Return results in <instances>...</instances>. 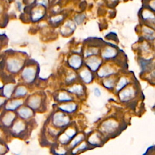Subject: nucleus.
<instances>
[{
	"label": "nucleus",
	"mask_w": 155,
	"mask_h": 155,
	"mask_svg": "<svg viewBox=\"0 0 155 155\" xmlns=\"http://www.w3.org/2000/svg\"><path fill=\"white\" fill-rule=\"evenodd\" d=\"M70 117L62 112H57L53 114L52 122L54 127L62 128L67 127L70 123Z\"/></svg>",
	"instance_id": "nucleus-1"
},
{
	"label": "nucleus",
	"mask_w": 155,
	"mask_h": 155,
	"mask_svg": "<svg viewBox=\"0 0 155 155\" xmlns=\"http://www.w3.org/2000/svg\"><path fill=\"white\" fill-rule=\"evenodd\" d=\"M141 18L144 24L155 30V13L147 7L141 12Z\"/></svg>",
	"instance_id": "nucleus-2"
},
{
	"label": "nucleus",
	"mask_w": 155,
	"mask_h": 155,
	"mask_svg": "<svg viewBox=\"0 0 155 155\" xmlns=\"http://www.w3.org/2000/svg\"><path fill=\"white\" fill-rule=\"evenodd\" d=\"M76 134V130L73 127L68 128L59 137V140L62 144H67L70 142L71 140L75 137Z\"/></svg>",
	"instance_id": "nucleus-3"
},
{
	"label": "nucleus",
	"mask_w": 155,
	"mask_h": 155,
	"mask_svg": "<svg viewBox=\"0 0 155 155\" xmlns=\"http://www.w3.org/2000/svg\"><path fill=\"white\" fill-rule=\"evenodd\" d=\"M117 123L113 120H108L104 121L101 126V128L103 133L106 134H111L113 133L117 128Z\"/></svg>",
	"instance_id": "nucleus-4"
},
{
	"label": "nucleus",
	"mask_w": 155,
	"mask_h": 155,
	"mask_svg": "<svg viewBox=\"0 0 155 155\" xmlns=\"http://www.w3.org/2000/svg\"><path fill=\"white\" fill-rule=\"evenodd\" d=\"M142 33L143 38L148 42L154 41L155 40V30L151 27L145 25L142 27Z\"/></svg>",
	"instance_id": "nucleus-5"
},
{
	"label": "nucleus",
	"mask_w": 155,
	"mask_h": 155,
	"mask_svg": "<svg viewBox=\"0 0 155 155\" xmlns=\"http://www.w3.org/2000/svg\"><path fill=\"white\" fill-rule=\"evenodd\" d=\"M22 62L16 59H12L8 61L7 67L10 71L13 73L18 72L22 67Z\"/></svg>",
	"instance_id": "nucleus-6"
},
{
	"label": "nucleus",
	"mask_w": 155,
	"mask_h": 155,
	"mask_svg": "<svg viewBox=\"0 0 155 155\" xmlns=\"http://www.w3.org/2000/svg\"><path fill=\"white\" fill-rule=\"evenodd\" d=\"M134 96V90L130 87L122 90L119 93V98L122 101L125 102L131 99Z\"/></svg>",
	"instance_id": "nucleus-7"
},
{
	"label": "nucleus",
	"mask_w": 155,
	"mask_h": 155,
	"mask_svg": "<svg viewBox=\"0 0 155 155\" xmlns=\"http://www.w3.org/2000/svg\"><path fill=\"white\" fill-rule=\"evenodd\" d=\"M23 79L28 82H32L35 77V70L33 68L31 67H27L25 68L22 73Z\"/></svg>",
	"instance_id": "nucleus-8"
},
{
	"label": "nucleus",
	"mask_w": 155,
	"mask_h": 155,
	"mask_svg": "<svg viewBox=\"0 0 155 155\" xmlns=\"http://www.w3.org/2000/svg\"><path fill=\"white\" fill-rule=\"evenodd\" d=\"M101 60L97 57H91L87 60V65L93 71H96L101 64Z\"/></svg>",
	"instance_id": "nucleus-9"
},
{
	"label": "nucleus",
	"mask_w": 155,
	"mask_h": 155,
	"mask_svg": "<svg viewBox=\"0 0 155 155\" xmlns=\"http://www.w3.org/2000/svg\"><path fill=\"white\" fill-rule=\"evenodd\" d=\"M25 129V125L22 120H18L15 122L12 127V131L16 135L21 134Z\"/></svg>",
	"instance_id": "nucleus-10"
},
{
	"label": "nucleus",
	"mask_w": 155,
	"mask_h": 155,
	"mask_svg": "<svg viewBox=\"0 0 155 155\" xmlns=\"http://www.w3.org/2000/svg\"><path fill=\"white\" fill-rule=\"evenodd\" d=\"M18 113L19 117L23 119H28L33 114L32 110L27 107H22L19 108L18 110Z\"/></svg>",
	"instance_id": "nucleus-11"
},
{
	"label": "nucleus",
	"mask_w": 155,
	"mask_h": 155,
	"mask_svg": "<svg viewBox=\"0 0 155 155\" xmlns=\"http://www.w3.org/2000/svg\"><path fill=\"white\" fill-rule=\"evenodd\" d=\"M41 104V99L39 97L35 96H32L30 98L28 102V105L29 107L33 110H37Z\"/></svg>",
	"instance_id": "nucleus-12"
},
{
	"label": "nucleus",
	"mask_w": 155,
	"mask_h": 155,
	"mask_svg": "<svg viewBox=\"0 0 155 155\" xmlns=\"http://www.w3.org/2000/svg\"><path fill=\"white\" fill-rule=\"evenodd\" d=\"M70 65L74 68H78L81 67L82 64L81 58L77 55L72 56L68 60Z\"/></svg>",
	"instance_id": "nucleus-13"
},
{
	"label": "nucleus",
	"mask_w": 155,
	"mask_h": 155,
	"mask_svg": "<svg viewBox=\"0 0 155 155\" xmlns=\"http://www.w3.org/2000/svg\"><path fill=\"white\" fill-rule=\"evenodd\" d=\"M59 109L64 112L68 113H71L74 112L77 108V105L74 103H68L61 105L59 107Z\"/></svg>",
	"instance_id": "nucleus-14"
},
{
	"label": "nucleus",
	"mask_w": 155,
	"mask_h": 155,
	"mask_svg": "<svg viewBox=\"0 0 155 155\" xmlns=\"http://www.w3.org/2000/svg\"><path fill=\"white\" fill-rule=\"evenodd\" d=\"M15 116L13 113H7L2 118V122L5 127L10 126L15 119Z\"/></svg>",
	"instance_id": "nucleus-15"
},
{
	"label": "nucleus",
	"mask_w": 155,
	"mask_h": 155,
	"mask_svg": "<svg viewBox=\"0 0 155 155\" xmlns=\"http://www.w3.org/2000/svg\"><path fill=\"white\" fill-rule=\"evenodd\" d=\"M22 104V101L21 100L12 101L7 104V105H5V109L10 111L15 110L18 107H19Z\"/></svg>",
	"instance_id": "nucleus-16"
},
{
	"label": "nucleus",
	"mask_w": 155,
	"mask_h": 155,
	"mask_svg": "<svg viewBox=\"0 0 155 155\" xmlns=\"http://www.w3.org/2000/svg\"><path fill=\"white\" fill-rule=\"evenodd\" d=\"M101 139L100 135L96 133L91 134L88 137V142L93 145H99L101 143Z\"/></svg>",
	"instance_id": "nucleus-17"
},
{
	"label": "nucleus",
	"mask_w": 155,
	"mask_h": 155,
	"mask_svg": "<svg viewBox=\"0 0 155 155\" xmlns=\"http://www.w3.org/2000/svg\"><path fill=\"white\" fill-rule=\"evenodd\" d=\"M114 73V70L108 66H105L103 67L99 71H98V75L100 77H105L107 76H109Z\"/></svg>",
	"instance_id": "nucleus-18"
},
{
	"label": "nucleus",
	"mask_w": 155,
	"mask_h": 155,
	"mask_svg": "<svg viewBox=\"0 0 155 155\" xmlns=\"http://www.w3.org/2000/svg\"><path fill=\"white\" fill-rule=\"evenodd\" d=\"M116 54V50L112 47H107L102 53V56L104 58L108 59L114 57Z\"/></svg>",
	"instance_id": "nucleus-19"
},
{
	"label": "nucleus",
	"mask_w": 155,
	"mask_h": 155,
	"mask_svg": "<svg viewBox=\"0 0 155 155\" xmlns=\"http://www.w3.org/2000/svg\"><path fill=\"white\" fill-rule=\"evenodd\" d=\"M84 139L83 134H79L78 136H76L70 142V147L71 148H73L78 146L81 144V142Z\"/></svg>",
	"instance_id": "nucleus-20"
},
{
	"label": "nucleus",
	"mask_w": 155,
	"mask_h": 155,
	"mask_svg": "<svg viewBox=\"0 0 155 155\" xmlns=\"http://www.w3.org/2000/svg\"><path fill=\"white\" fill-rule=\"evenodd\" d=\"M80 76L83 81L85 83H90L92 80V75L91 73L87 70H85L81 71L80 73Z\"/></svg>",
	"instance_id": "nucleus-21"
},
{
	"label": "nucleus",
	"mask_w": 155,
	"mask_h": 155,
	"mask_svg": "<svg viewBox=\"0 0 155 155\" xmlns=\"http://www.w3.org/2000/svg\"><path fill=\"white\" fill-rule=\"evenodd\" d=\"M14 88V85L13 84H7L4 86L3 90L4 96L6 97H10Z\"/></svg>",
	"instance_id": "nucleus-22"
},
{
	"label": "nucleus",
	"mask_w": 155,
	"mask_h": 155,
	"mask_svg": "<svg viewBox=\"0 0 155 155\" xmlns=\"http://www.w3.org/2000/svg\"><path fill=\"white\" fill-rule=\"evenodd\" d=\"M58 101L61 102H69L72 100V97L65 92H61L59 94L58 97Z\"/></svg>",
	"instance_id": "nucleus-23"
},
{
	"label": "nucleus",
	"mask_w": 155,
	"mask_h": 155,
	"mask_svg": "<svg viewBox=\"0 0 155 155\" xmlns=\"http://www.w3.org/2000/svg\"><path fill=\"white\" fill-rule=\"evenodd\" d=\"M68 91L70 93H75L76 94H81L83 92V88L81 85H76L71 87L68 89Z\"/></svg>",
	"instance_id": "nucleus-24"
},
{
	"label": "nucleus",
	"mask_w": 155,
	"mask_h": 155,
	"mask_svg": "<svg viewBox=\"0 0 155 155\" xmlns=\"http://www.w3.org/2000/svg\"><path fill=\"white\" fill-rule=\"evenodd\" d=\"M43 16L42 11L40 9L35 10L32 15V19L33 21H37L39 20Z\"/></svg>",
	"instance_id": "nucleus-25"
},
{
	"label": "nucleus",
	"mask_w": 155,
	"mask_h": 155,
	"mask_svg": "<svg viewBox=\"0 0 155 155\" xmlns=\"http://www.w3.org/2000/svg\"><path fill=\"white\" fill-rule=\"evenodd\" d=\"M128 80L125 78H120L119 82H118L117 87H116V90L117 91H120L124 87H125L127 85V84H128Z\"/></svg>",
	"instance_id": "nucleus-26"
},
{
	"label": "nucleus",
	"mask_w": 155,
	"mask_h": 155,
	"mask_svg": "<svg viewBox=\"0 0 155 155\" xmlns=\"http://www.w3.org/2000/svg\"><path fill=\"white\" fill-rule=\"evenodd\" d=\"M27 89L24 87H19L15 91V96H23L27 93Z\"/></svg>",
	"instance_id": "nucleus-27"
},
{
	"label": "nucleus",
	"mask_w": 155,
	"mask_h": 155,
	"mask_svg": "<svg viewBox=\"0 0 155 155\" xmlns=\"http://www.w3.org/2000/svg\"><path fill=\"white\" fill-rule=\"evenodd\" d=\"M87 148V145L85 142H82V143L79 144L78 146H77L76 147L74 148V149L73 151V154H76L78 152L84 150L85 149H86Z\"/></svg>",
	"instance_id": "nucleus-28"
},
{
	"label": "nucleus",
	"mask_w": 155,
	"mask_h": 155,
	"mask_svg": "<svg viewBox=\"0 0 155 155\" xmlns=\"http://www.w3.org/2000/svg\"><path fill=\"white\" fill-rule=\"evenodd\" d=\"M147 79L153 84H155V68L147 74Z\"/></svg>",
	"instance_id": "nucleus-29"
},
{
	"label": "nucleus",
	"mask_w": 155,
	"mask_h": 155,
	"mask_svg": "<svg viewBox=\"0 0 155 155\" xmlns=\"http://www.w3.org/2000/svg\"><path fill=\"white\" fill-rule=\"evenodd\" d=\"M75 28L74 25L70 21H69L68 22H67L65 25H64V30L63 31H70V32H71V31H73Z\"/></svg>",
	"instance_id": "nucleus-30"
},
{
	"label": "nucleus",
	"mask_w": 155,
	"mask_h": 155,
	"mask_svg": "<svg viewBox=\"0 0 155 155\" xmlns=\"http://www.w3.org/2000/svg\"><path fill=\"white\" fill-rule=\"evenodd\" d=\"M104 85L107 88H112L114 87V81L112 79H107L104 81Z\"/></svg>",
	"instance_id": "nucleus-31"
},
{
	"label": "nucleus",
	"mask_w": 155,
	"mask_h": 155,
	"mask_svg": "<svg viewBox=\"0 0 155 155\" xmlns=\"http://www.w3.org/2000/svg\"><path fill=\"white\" fill-rule=\"evenodd\" d=\"M147 7L155 13V0H148Z\"/></svg>",
	"instance_id": "nucleus-32"
},
{
	"label": "nucleus",
	"mask_w": 155,
	"mask_h": 155,
	"mask_svg": "<svg viewBox=\"0 0 155 155\" xmlns=\"http://www.w3.org/2000/svg\"><path fill=\"white\" fill-rule=\"evenodd\" d=\"M97 53V50L94 48H91V49H88V50L86 51L85 53V56H91V55H94Z\"/></svg>",
	"instance_id": "nucleus-33"
},
{
	"label": "nucleus",
	"mask_w": 155,
	"mask_h": 155,
	"mask_svg": "<svg viewBox=\"0 0 155 155\" xmlns=\"http://www.w3.org/2000/svg\"><path fill=\"white\" fill-rule=\"evenodd\" d=\"M84 18H85L84 16L82 15H79V16H77V17L76 18L75 20H76V21L77 22H78V24H80L81 22H82L83 21Z\"/></svg>",
	"instance_id": "nucleus-34"
},
{
	"label": "nucleus",
	"mask_w": 155,
	"mask_h": 155,
	"mask_svg": "<svg viewBox=\"0 0 155 155\" xmlns=\"http://www.w3.org/2000/svg\"><path fill=\"white\" fill-rule=\"evenodd\" d=\"M62 19V18L61 16H56V17H54V18H51V21L54 22H59L60 21L61 19Z\"/></svg>",
	"instance_id": "nucleus-35"
},
{
	"label": "nucleus",
	"mask_w": 155,
	"mask_h": 155,
	"mask_svg": "<svg viewBox=\"0 0 155 155\" xmlns=\"http://www.w3.org/2000/svg\"><path fill=\"white\" fill-rule=\"evenodd\" d=\"M94 94H95L96 96H100V94H101V91H100V90H99L98 88H95V89H94Z\"/></svg>",
	"instance_id": "nucleus-36"
}]
</instances>
